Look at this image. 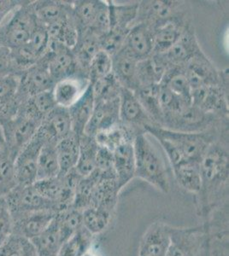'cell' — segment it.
Segmentation results:
<instances>
[{
	"label": "cell",
	"instance_id": "1",
	"mask_svg": "<svg viewBox=\"0 0 229 256\" xmlns=\"http://www.w3.org/2000/svg\"><path fill=\"white\" fill-rule=\"evenodd\" d=\"M201 187L195 195L197 216L204 220L228 208V132L209 146L200 163Z\"/></svg>",
	"mask_w": 229,
	"mask_h": 256
},
{
	"label": "cell",
	"instance_id": "2",
	"mask_svg": "<svg viewBox=\"0 0 229 256\" xmlns=\"http://www.w3.org/2000/svg\"><path fill=\"white\" fill-rule=\"evenodd\" d=\"M226 132H228V122L201 132L172 131L157 126L145 128V132L156 140L161 138L170 144L185 160L200 163L209 146Z\"/></svg>",
	"mask_w": 229,
	"mask_h": 256
},
{
	"label": "cell",
	"instance_id": "3",
	"mask_svg": "<svg viewBox=\"0 0 229 256\" xmlns=\"http://www.w3.org/2000/svg\"><path fill=\"white\" fill-rule=\"evenodd\" d=\"M134 148L135 178L168 194L170 190V182L165 163L157 148L146 137V134H139L135 137Z\"/></svg>",
	"mask_w": 229,
	"mask_h": 256
},
{
	"label": "cell",
	"instance_id": "4",
	"mask_svg": "<svg viewBox=\"0 0 229 256\" xmlns=\"http://www.w3.org/2000/svg\"><path fill=\"white\" fill-rule=\"evenodd\" d=\"M33 1H24L0 26V46L10 50L26 44L37 24Z\"/></svg>",
	"mask_w": 229,
	"mask_h": 256
},
{
	"label": "cell",
	"instance_id": "5",
	"mask_svg": "<svg viewBox=\"0 0 229 256\" xmlns=\"http://www.w3.org/2000/svg\"><path fill=\"white\" fill-rule=\"evenodd\" d=\"M206 223L195 226H170V244L167 256H198L208 245Z\"/></svg>",
	"mask_w": 229,
	"mask_h": 256
},
{
	"label": "cell",
	"instance_id": "6",
	"mask_svg": "<svg viewBox=\"0 0 229 256\" xmlns=\"http://www.w3.org/2000/svg\"><path fill=\"white\" fill-rule=\"evenodd\" d=\"M184 68L191 90L209 86H228V70H218L202 50Z\"/></svg>",
	"mask_w": 229,
	"mask_h": 256
},
{
	"label": "cell",
	"instance_id": "7",
	"mask_svg": "<svg viewBox=\"0 0 229 256\" xmlns=\"http://www.w3.org/2000/svg\"><path fill=\"white\" fill-rule=\"evenodd\" d=\"M186 4L169 0H144L139 2L135 24H144L157 30L168 20L186 14Z\"/></svg>",
	"mask_w": 229,
	"mask_h": 256
},
{
	"label": "cell",
	"instance_id": "8",
	"mask_svg": "<svg viewBox=\"0 0 229 256\" xmlns=\"http://www.w3.org/2000/svg\"><path fill=\"white\" fill-rule=\"evenodd\" d=\"M228 119L207 114L191 104L174 116L164 120L162 128L172 131L184 132H201L217 128Z\"/></svg>",
	"mask_w": 229,
	"mask_h": 256
},
{
	"label": "cell",
	"instance_id": "9",
	"mask_svg": "<svg viewBox=\"0 0 229 256\" xmlns=\"http://www.w3.org/2000/svg\"><path fill=\"white\" fill-rule=\"evenodd\" d=\"M0 126L6 147L15 159L18 153L35 137L41 123L23 114L18 113L13 118Z\"/></svg>",
	"mask_w": 229,
	"mask_h": 256
},
{
	"label": "cell",
	"instance_id": "10",
	"mask_svg": "<svg viewBox=\"0 0 229 256\" xmlns=\"http://www.w3.org/2000/svg\"><path fill=\"white\" fill-rule=\"evenodd\" d=\"M41 59L47 64L55 83L81 73L72 49L57 41L50 40L47 52Z\"/></svg>",
	"mask_w": 229,
	"mask_h": 256
},
{
	"label": "cell",
	"instance_id": "11",
	"mask_svg": "<svg viewBox=\"0 0 229 256\" xmlns=\"http://www.w3.org/2000/svg\"><path fill=\"white\" fill-rule=\"evenodd\" d=\"M120 124L134 138L146 134L145 128L156 126L137 99L134 92L122 88L120 94Z\"/></svg>",
	"mask_w": 229,
	"mask_h": 256
},
{
	"label": "cell",
	"instance_id": "12",
	"mask_svg": "<svg viewBox=\"0 0 229 256\" xmlns=\"http://www.w3.org/2000/svg\"><path fill=\"white\" fill-rule=\"evenodd\" d=\"M12 216L35 211H52L58 214L57 205L41 196L33 186H17L5 196Z\"/></svg>",
	"mask_w": 229,
	"mask_h": 256
},
{
	"label": "cell",
	"instance_id": "13",
	"mask_svg": "<svg viewBox=\"0 0 229 256\" xmlns=\"http://www.w3.org/2000/svg\"><path fill=\"white\" fill-rule=\"evenodd\" d=\"M55 84L47 64L40 59L35 65L19 74V86L16 98L24 102L30 96L52 90Z\"/></svg>",
	"mask_w": 229,
	"mask_h": 256
},
{
	"label": "cell",
	"instance_id": "14",
	"mask_svg": "<svg viewBox=\"0 0 229 256\" xmlns=\"http://www.w3.org/2000/svg\"><path fill=\"white\" fill-rule=\"evenodd\" d=\"M191 104L207 114L228 119V86H209L191 90Z\"/></svg>",
	"mask_w": 229,
	"mask_h": 256
},
{
	"label": "cell",
	"instance_id": "15",
	"mask_svg": "<svg viewBox=\"0 0 229 256\" xmlns=\"http://www.w3.org/2000/svg\"><path fill=\"white\" fill-rule=\"evenodd\" d=\"M43 144V140L35 134L33 140L15 158V178L18 186H29L36 181L39 154Z\"/></svg>",
	"mask_w": 229,
	"mask_h": 256
},
{
	"label": "cell",
	"instance_id": "16",
	"mask_svg": "<svg viewBox=\"0 0 229 256\" xmlns=\"http://www.w3.org/2000/svg\"><path fill=\"white\" fill-rule=\"evenodd\" d=\"M72 132L71 120L68 108L56 106L44 118L36 134L45 143L57 144Z\"/></svg>",
	"mask_w": 229,
	"mask_h": 256
},
{
	"label": "cell",
	"instance_id": "17",
	"mask_svg": "<svg viewBox=\"0 0 229 256\" xmlns=\"http://www.w3.org/2000/svg\"><path fill=\"white\" fill-rule=\"evenodd\" d=\"M201 50L194 26L191 22L176 43L167 52L161 54V56L168 68L172 66L185 65Z\"/></svg>",
	"mask_w": 229,
	"mask_h": 256
},
{
	"label": "cell",
	"instance_id": "18",
	"mask_svg": "<svg viewBox=\"0 0 229 256\" xmlns=\"http://www.w3.org/2000/svg\"><path fill=\"white\" fill-rule=\"evenodd\" d=\"M170 224L156 222L143 234L139 246V256H167L170 244Z\"/></svg>",
	"mask_w": 229,
	"mask_h": 256
},
{
	"label": "cell",
	"instance_id": "19",
	"mask_svg": "<svg viewBox=\"0 0 229 256\" xmlns=\"http://www.w3.org/2000/svg\"><path fill=\"white\" fill-rule=\"evenodd\" d=\"M57 214L52 211L24 212L13 217V234L32 240L52 224Z\"/></svg>",
	"mask_w": 229,
	"mask_h": 256
},
{
	"label": "cell",
	"instance_id": "20",
	"mask_svg": "<svg viewBox=\"0 0 229 256\" xmlns=\"http://www.w3.org/2000/svg\"><path fill=\"white\" fill-rule=\"evenodd\" d=\"M119 98L109 102H95L93 114L86 126L84 134L95 137L101 132L106 131L120 123Z\"/></svg>",
	"mask_w": 229,
	"mask_h": 256
},
{
	"label": "cell",
	"instance_id": "21",
	"mask_svg": "<svg viewBox=\"0 0 229 256\" xmlns=\"http://www.w3.org/2000/svg\"><path fill=\"white\" fill-rule=\"evenodd\" d=\"M137 61H142L153 55V30L144 24L131 28L122 47Z\"/></svg>",
	"mask_w": 229,
	"mask_h": 256
},
{
	"label": "cell",
	"instance_id": "22",
	"mask_svg": "<svg viewBox=\"0 0 229 256\" xmlns=\"http://www.w3.org/2000/svg\"><path fill=\"white\" fill-rule=\"evenodd\" d=\"M89 84L88 77L81 73L56 82L52 89L56 104L70 108L84 94Z\"/></svg>",
	"mask_w": 229,
	"mask_h": 256
},
{
	"label": "cell",
	"instance_id": "23",
	"mask_svg": "<svg viewBox=\"0 0 229 256\" xmlns=\"http://www.w3.org/2000/svg\"><path fill=\"white\" fill-rule=\"evenodd\" d=\"M191 20L187 13L168 20L153 31V54L161 55L167 52L180 38L186 26Z\"/></svg>",
	"mask_w": 229,
	"mask_h": 256
},
{
	"label": "cell",
	"instance_id": "24",
	"mask_svg": "<svg viewBox=\"0 0 229 256\" xmlns=\"http://www.w3.org/2000/svg\"><path fill=\"white\" fill-rule=\"evenodd\" d=\"M114 170L116 180L122 190L135 178V156L134 141L127 140L113 150Z\"/></svg>",
	"mask_w": 229,
	"mask_h": 256
},
{
	"label": "cell",
	"instance_id": "25",
	"mask_svg": "<svg viewBox=\"0 0 229 256\" xmlns=\"http://www.w3.org/2000/svg\"><path fill=\"white\" fill-rule=\"evenodd\" d=\"M138 62L139 61L122 48L112 56L111 73L122 88L134 92L139 88L137 80Z\"/></svg>",
	"mask_w": 229,
	"mask_h": 256
},
{
	"label": "cell",
	"instance_id": "26",
	"mask_svg": "<svg viewBox=\"0 0 229 256\" xmlns=\"http://www.w3.org/2000/svg\"><path fill=\"white\" fill-rule=\"evenodd\" d=\"M94 96L93 86L89 84L84 94L77 100V102L68 108L71 120L72 132L81 138L84 134L85 129L90 120L94 108Z\"/></svg>",
	"mask_w": 229,
	"mask_h": 256
},
{
	"label": "cell",
	"instance_id": "27",
	"mask_svg": "<svg viewBox=\"0 0 229 256\" xmlns=\"http://www.w3.org/2000/svg\"><path fill=\"white\" fill-rule=\"evenodd\" d=\"M56 106L57 104L53 98V92L52 90H47L30 96L21 102L18 113L23 114L41 124L44 118Z\"/></svg>",
	"mask_w": 229,
	"mask_h": 256
},
{
	"label": "cell",
	"instance_id": "28",
	"mask_svg": "<svg viewBox=\"0 0 229 256\" xmlns=\"http://www.w3.org/2000/svg\"><path fill=\"white\" fill-rule=\"evenodd\" d=\"M35 16L40 24L47 26L66 18L70 12V1H33Z\"/></svg>",
	"mask_w": 229,
	"mask_h": 256
},
{
	"label": "cell",
	"instance_id": "29",
	"mask_svg": "<svg viewBox=\"0 0 229 256\" xmlns=\"http://www.w3.org/2000/svg\"><path fill=\"white\" fill-rule=\"evenodd\" d=\"M100 50L99 38L90 31L78 32V38L72 50L81 73L87 76V70L91 61Z\"/></svg>",
	"mask_w": 229,
	"mask_h": 256
},
{
	"label": "cell",
	"instance_id": "30",
	"mask_svg": "<svg viewBox=\"0 0 229 256\" xmlns=\"http://www.w3.org/2000/svg\"><path fill=\"white\" fill-rule=\"evenodd\" d=\"M167 70L168 66L161 55L153 54L148 58L139 61L137 66L139 88L160 84Z\"/></svg>",
	"mask_w": 229,
	"mask_h": 256
},
{
	"label": "cell",
	"instance_id": "31",
	"mask_svg": "<svg viewBox=\"0 0 229 256\" xmlns=\"http://www.w3.org/2000/svg\"><path fill=\"white\" fill-rule=\"evenodd\" d=\"M172 170L179 186L197 195L201 187L200 162L183 160L176 166H172Z\"/></svg>",
	"mask_w": 229,
	"mask_h": 256
},
{
	"label": "cell",
	"instance_id": "32",
	"mask_svg": "<svg viewBox=\"0 0 229 256\" xmlns=\"http://www.w3.org/2000/svg\"><path fill=\"white\" fill-rule=\"evenodd\" d=\"M134 92L154 124L162 128L163 114L160 104V84L140 86Z\"/></svg>",
	"mask_w": 229,
	"mask_h": 256
},
{
	"label": "cell",
	"instance_id": "33",
	"mask_svg": "<svg viewBox=\"0 0 229 256\" xmlns=\"http://www.w3.org/2000/svg\"><path fill=\"white\" fill-rule=\"evenodd\" d=\"M37 256H58L64 244L55 218L43 232L32 240Z\"/></svg>",
	"mask_w": 229,
	"mask_h": 256
},
{
	"label": "cell",
	"instance_id": "34",
	"mask_svg": "<svg viewBox=\"0 0 229 256\" xmlns=\"http://www.w3.org/2000/svg\"><path fill=\"white\" fill-rule=\"evenodd\" d=\"M58 162L60 168V174L64 175L75 168L78 162L79 150H80V138L71 132L59 141L57 146Z\"/></svg>",
	"mask_w": 229,
	"mask_h": 256
},
{
	"label": "cell",
	"instance_id": "35",
	"mask_svg": "<svg viewBox=\"0 0 229 256\" xmlns=\"http://www.w3.org/2000/svg\"><path fill=\"white\" fill-rule=\"evenodd\" d=\"M110 12V30L129 31L136 20L139 2L127 4H116L108 1Z\"/></svg>",
	"mask_w": 229,
	"mask_h": 256
},
{
	"label": "cell",
	"instance_id": "36",
	"mask_svg": "<svg viewBox=\"0 0 229 256\" xmlns=\"http://www.w3.org/2000/svg\"><path fill=\"white\" fill-rule=\"evenodd\" d=\"M100 0L71 1V16L79 32L90 28L101 4Z\"/></svg>",
	"mask_w": 229,
	"mask_h": 256
},
{
	"label": "cell",
	"instance_id": "37",
	"mask_svg": "<svg viewBox=\"0 0 229 256\" xmlns=\"http://www.w3.org/2000/svg\"><path fill=\"white\" fill-rule=\"evenodd\" d=\"M99 150V144L95 138L83 134L80 138L78 162L76 164V171L81 177H86L93 174L96 170V158Z\"/></svg>",
	"mask_w": 229,
	"mask_h": 256
},
{
	"label": "cell",
	"instance_id": "38",
	"mask_svg": "<svg viewBox=\"0 0 229 256\" xmlns=\"http://www.w3.org/2000/svg\"><path fill=\"white\" fill-rule=\"evenodd\" d=\"M47 30L50 40L72 49L78 38V30L71 16V6L70 14L66 18L47 26Z\"/></svg>",
	"mask_w": 229,
	"mask_h": 256
},
{
	"label": "cell",
	"instance_id": "39",
	"mask_svg": "<svg viewBox=\"0 0 229 256\" xmlns=\"http://www.w3.org/2000/svg\"><path fill=\"white\" fill-rule=\"evenodd\" d=\"M55 144L45 143L41 148L37 162L36 181L57 177L60 174Z\"/></svg>",
	"mask_w": 229,
	"mask_h": 256
},
{
	"label": "cell",
	"instance_id": "40",
	"mask_svg": "<svg viewBox=\"0 0 229 256\" xmlns=\"http://www.w3.org/2000/svg\"><path fill=\"white\" fill-rule=\"evenodd\" d=\"M160 84H163L174 94L191 102V86L186 78L184 65L168 68Z\"/></svg>",
	"mask_w": 229,
	"mask_h": 256
},
{
	"label": "cell",
	"instance_id": "41",
	"mask_svg": "<svg viewBox=\"0 0 229 256\" xmlns=\"http://www.w3.org/2000/svg\"><path fill=\"white\" fill-rule=\"evenodd\" d=\"M113 212L98 207H89L82 211L83 227L93 236L100 235L110 226Z\"/></svg>",
	"mask_w": 229,
	"mask_h": 256
},
{
	"label": "cell",
	"instance_id": "42",
	"mask_svg": "<svg viewBox=\"0 0 229 256\" xmlns=\"http://www.w3.org/2000/svg\"><path fill=\"white\" fill-rule=\"evenodd\" d=\"M55 220L63 242L69 240L83 227L82 211L73 207L58 212Z\"/></svg>",
	"mask_w": 229,
	"mask_h": 256
},
{
	"label": "cell",
	"instance_id": "43",
	"mask_svg": "<svg viewBox=\"0 0 229 256\" xmlns=\"http://www.w3.org/2000/svg\"><path fill=\"white\" fill-rule=\"evenodd\" d=\"M99 178V174L98 170H95L93 174L88 176L81 178L76 187V195L73 202V208L83 211L87 208L90 207L93 190Z\"/></svg>",
	"mask_w": 229,
	"mask_h": 256
},
{
	"label": "cell",
	"instance_id": "44",
	"mask_svg": "<svg viewBox=\"0 0 229 256\" xmlns=\"http://www.w3.org/2000/svg\"><path fill=\"white\" fill-rule=\"evenodd\" d=\"M92 86L95 102H109L119 98L122 88L112 73Z\"/></svg>",
	"mask_w": 229,
	"mask_h": 256
},
{
	"label": "cell",
	"instance_id": "45",
	"mask_svg": "<svg viewBox=\"0 0 229 256\" xmlns=\"http://www.w3.org/2000/svg\"><path fill=\"white\" fill-rule=\"evenodd\" d=\"M94 236L84 227L64 242L58 256H81L92 248Z\"/></svg>",
	"mask_w": 229,
	"mask_h": 256
},
{
	"label": "cell",
	"instance_id": "46",
	"mask_svg": "<svg viewBox=\"0 0 229 256\" xmlns=\"http://www.w3.org/2000/svg\"><path fill=\"white\" fill-rule=\"evenodd\" d=\"M14 160L8 148L0 152V198L18 186L15 178Z\"/></svg>",
	"mask_w": 229,
	"mask_h": 256
},
{
	"label": "cell",
	"instance_id": "47",
	"mask_svg": "<svg viewBox=\"0 0 229 256\" xmlns=\"http://www.w3.org/2000/svg\"><path fill=\"white\" fill-rule=\"evenodd\" d=\"M94 138L99 146L105 147L110 150V152H113L114 150L124 141H134L135 138L119 123L118 125L110 128L109 130L97 134Z\"/></svg>",
	"mask_w": 229,
	"mask_h": 256
},
{
	"label": "cell",
	"instance_id": "48",
	"mask_svg": "<svg viewBox=\"0 0 229 256\" xmlns=\"http://www.w3.org/2000/svg\"><path fill=\"white\" fill-rule=\"evenodd\" d=\"M208 229L210 256H228V226H214Z\"/></svg>",
	"mask_w": 229,
	"mask_h": 256
},
{
	"label": "cell",
	"instance_id": "49",
	"mask_svg": "<svg viewBox=\"0 0 229 256\" xmlns=\"http://www.w3.org/2000/svg\"><path fill=\"white\" fill-rule=\"evenodd\" d=\"M0 256H37V254L31 242L12 234L0 246Z\"/></svg>",
	"mask_w": 229,
	"mask_h": 256
},
{
	"label": "cell",
	"instance_id": "50",
	"mask_svg": "<svg viewBox=\"0 0 229 256\" xmlns=\"http://www.w3.org/2000/svg\"><path fill=\"white\" fill-rule=\"evenodd\" d=\"M112 71V58L108 53L100 50L96 54L87 70V76L90 84H94L99 80L110 74Z\"/></svg>",
	"mask_w": 229,
	"mask_h": 256
},
{
	"label": "cell",
	"instance_id": "51",
	"mask_svg": "<svg viewBox=\"0 0 229 256\" xmlns=\"http://www.w3.org/2000/svg\"><path fill=\"white\" fill-rule=\"evenodd\" d=\"M50 37L47 28L37 20V24L31 32L27 44L37 58L41 59L47 52Z\"/></svg>",
	"mask_w": 229,
	"mask_h": 256
},
{
	"label": "cell",
	"instance_id": "52",
	"mask_svg": "<svg viewBox=\"0 0 229 256\" xmlns=\"http://www.w3.org/2000/svg\"><path fill=\"white\" fill-rule=\"evenodd\" d=\"M18 86L19 76L11 74L0 77V104H9L17 101Z\"/></svg>",
	"mask_w": 229,
	"mask_h": 256
},
{
	"label": "cell",
	"instance_id": "53",
	"mask_svg": "<svg viewBox=\"0 0 229 256\" xmlns=\"http://www.w3.org/2000/svg\"><path fill=\"white\" fill-rule=\"evenodd\" d=\"M110 30V12L108 1H102L99 12L96 15L89 30L93 34L100 40Z\"/></svg>",
	"mask_w": 229,
	"mask_h": 256
},
{
	"label": "cell",
	"instance_id": "54",
	"mask_svg": "<svg viewBox=\"0 0 229 256\" xmlns=\"http://www.w3.org/2000/svg\"><path fill=\"white\" fill-rule=\"evenodd\" d=\"M13 234V217L5 196L0 198V246Z\"/></svg>",
	"mask_w": 229,
	"mask_h": 256
},
{
	"label": "cell",
	"instance_id": "55",
	"mask_svg": "<svg viewBox=\"0 0 229 256\" xmlns=\"http://www.w3.org/2000/svg\"><path fill=\"white\" fill-rule=\"evenodd\" d=\"M96 170L99 172H110L114 170L113 152L99 146L96 158Z\"/></svg>",
	"mask_w": 229,
	"mask_h": 256
},
{
	"label": "cell",
	"instance_id": "56",
	"mask_svg": "<svg viewBox=\"0 0 229 256\" xmlns=\"http://www.w3.org/2000/svg\"><path fill=\"white\" fill-rule=\"evenodd\" d=\"M11 74L17 76L12 64L11 50L0 46V77Z\"/></svg>",
	"mask_w": 229,
	"mask_h": 256
},
{
	"label": "cell",
	"instance_id": "57",
	"mask_svg": "<svg viewBox=\"0 0 229 256\" xmlns=\"http://www.w3.org/2000/svg\"><path fill=\"white\" fill-rule=\"evenodd\" d=\"M23 3L24 1L18 0H0V26L9 18L12 12Z\"/></svg>",
	"mask_w": 229,
	"mask_h": 256
},
{
	"label": "cell",
	"instance_id": "58",
	"mask_svg": "<svg viewBox=\"0 0 229 256\" xmlns=\"http://www.w3.org/2000/svg\"><path fill=\"white\" fill-rule=\"evenodd\" d=\"M6 148H7V147H6L5 138H4L3 131H2V128L0 126V152H2Z\"/></svg>",
	"mask_w": 229,
	"mask_h": 256
},
{
	"label": "cell",
	"instance_id": "59",
	"mask_svg": "<svg viewBox=\"0 0 229 256\" xmlns=\"http://www.w3.org/2000/svg\"><path fill=\"white\" fill-rule=\"evenodd\" d=\"M81 256H99L98 254L96 253L95 251H93L92 248L89 250H87L86 253L83 254Z\"/></svg>",
	"mask_w": 229,
	"mask_h": 256
},
{
	"label": "cell",
	"instance_id": "60",
	"mask_svg": "<svg viewBox=\"0 0 229 256\" xmlns=\"http://www.w3.org/2000/svg\"></svg>",
	"mask_w": 229,
	"mask_h": 256
}]
</instances>
